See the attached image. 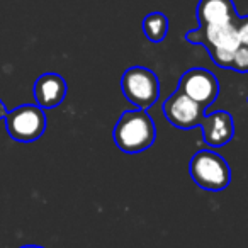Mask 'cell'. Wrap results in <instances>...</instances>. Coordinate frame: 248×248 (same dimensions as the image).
Masks as SVG:
<instances>
[{
	"mask_svg": "<svg viewBox=\"0 0 248 248\" xmlns=\"http://www.w3.org/2000/svg\"><path fill=\"white\" fill-rule=\"evenodd\" d=\"M112 136L121 152L140 153L155 143L156 128L145 109L126 110L117 121Z\"/></svg>",
	"mask_w": 248,
	"mask_h": 248,
	"instance_id": "obj_1",
	"label": "cell"
},
{
	"mask_svg": "<svg viewBox=\"0 0 248 248\" xmlns=\"http://www.w3.org/2000/svg\"><path fill=\"white\" fill-rule=\"evenodd\" d=\"M186 39L192 45H202L219 68H230L234 51L241 46L236 32V22L199 26L197 29L187 32Z\"/></svg>",
	"mask_w": 248,
	"mask_h": 248,
	"instance_id": "obj_2",
	"label": "cell"
},
{
	"mask_svg": "<svg viewBox=\"0 0 248 248\" xmlns=\"http://www.w3.org/2000/svg\"><path fill=\"white\" fill-rule=\"evenodd\" d=\"M189 172L194 182L206 190H223L231 180L228 162L211 150H201L192 156Z\"/></svg>",
	"mask_w": 248,
	"mask_h": 248,
	"instance_id": "obj_3",
	"label": "cell"
},
{
	"mask_svg": "<svg viewBox=\"0 0 248 248\" xmlns=\"http://www.w3.org/2000/svg\"><path fill=\"white\" fill-rule=\"evenodd\" d=\"M5 128L14 141L32 143L38 141L46 131V114L38 104H24L9 110L5 116Z\"/></svg>",
	"mask_w": 248,
	"mask_h": 248,
	"instance_id": "obj_4",
	"label": "cell"
},
{
	"mask_svg": "<svg viewBox=\"0 0 248 248\" xmlns=\"http://www.w3.org/2000/svg\"><path fill=\"white\" fill-rule=\"evenodd\" d=\"M124 97L138 109H148L160 97L158 77L145 66H131L121 78Z\"/></svg>",
	"mask_w": 248,
	"mask_h": 248,
	"instance_id": "obj_5",
	"label": "cell"
},
{
	"mask_svg": "<svg viewBox=\"0 0 248 248\" xmlns=\"http://www.w3.org/2000/svg\"><path fill=\"white\" fill-rule=\"evenodd\" d=\"M187 97L196 100L204 109L214 104L219 93V82L213 72L206 68H190L180 77L179 89Z\"/></svg>",
	"mask_w": 248,
	"mask_h": 248,
	"instance_id": "obj_6",
	"label": "cell"
},
{
	"mask_svg": "<svg viewBox=\"0 0 248 248\" xmlns=\"http://www.w3.org/2000/svg\"><path fill=\"white\" fill-rule=\"evenodd\" d=\"M163 114L172 126L179 129H192L201 126L204 119V107L196 100L187 97L184 92L175 90L169 99L163 102Z\"/></svg>",
	"mask_w": 248,
	"mask_h": 248,
	"instance_id": "obj_7",
	"label": "cell"
},
{
	"mask_svg": "<svg viewBox=\"0 0 248 248\" xmlns=\"http://www.w3.org/2000/svg\"><path fill=\"white\" fill-rule=\"evenodd\" d=\"M202 136L204 141L209 146H224L233 140L234 124L233 117L226 110H214L209 116H204L202 123Z\"/></svg>",
	"mask_w": 248,
	"mask_h": 248,
	"instance_id": "obj_8",
	"label": "cell"
},
{
	"mask_svg": "<svg viewBox=\"0 0 248 248\" xmlns=\"http://www.w3.org/2000/svg\"><path fill=\"white\" fill-rule=\"evenodd\" d=\"M66 97V82L58 73H43L34 82V99L41 109L58 107Z\"/></svg>",
	"mask_w": 248,
	"mask_h": 248,
	"instance_id": "obj_9",
	"label": "cell"
},
{
	"mask_svg": "<svg viewBox=\"0 0 248 248\" xmlns=\"http://www.w3.org/2000/svg\"><path fill=\"white\" fill-rule=\"evenodd\" d=\"M240 17L233 0H199L197 21L199 26L231 24Z\"/></svg>",
	"mask_w": 248,
	"mask_h": 248,
	"instance_id": "obj_10",
	"label": "cell"
},
{
	"mask_svg": "<svg viewBox=\"0 0 248 248\" xmlns=\"http://www.w3.org/2000/svg\"><path fill=\"white\" fill-rule=\"evenodd\" d=\"M143 32L150 43H162L169 34V17L163 12H150L143 19Z\"/></svg>",
	"mask_w": 248,
	"mask_h": 248,
	"instance_id": "obj_11",
	"label": "cell"
},
{
	"mask_svg": "<svg viewBox=\"0 0 248 248\" xmlns=\"http://www.w3.org/2000/svg\"><path fill=\"white\" fill-rule=\"evenodd\" d=\"M230 70H234V72H238V73H248V48L247 46H240V48L234 51Z\"/></svg>",
	"mask_w": 248,
	"mask_h": 248,
	"instance_id": "obj_12",
	"label": "cell"
},
{
	"mask_svg": "<svg viewBox=\"0 0 248 248\" xmlns=\"http://www.w3.org/2000/svg\"><path fill=\"white\" fill-rule=\"evenodd\" d=\"M236 32H238V39H240V45L248 48V16L247 17L236 19Z\"/></svg>",
	"mask_w": 248,
	"mask_h": 248,
	"instance_id": "obj_13",
	"label": "cell"
},
{
	"mask_svg": "<svg viewBox=\"0 0 248 248\" xmlns=\"http://www.w3.org/2000/svg\"><path fill=\"white\" fill-rule=\"evenodd\" d=\"M7 107H5V104L2 102V99H0V121L2 119H5V116H7Z\"/></svg>",
	"mask_w": 248,
	"mask_h": 248,
	"instance_id": "obj_14",
	"label": "cell"
},
{
	"mask_svg": "<svg viewBox=\"0 0 248 248\" xmlns=\"http://www.w3.org/2000/svg\"><path fill=\"white\" fill-rule=\"evenodd\" d=\"M21 248H43V247H38V245H26V247H21Z\"/></svg>",
	"mask_w": 248,
	"mask_h": 248,
	"instance_id": "obj_15",
	"label": "cell"
}]
</instances>
